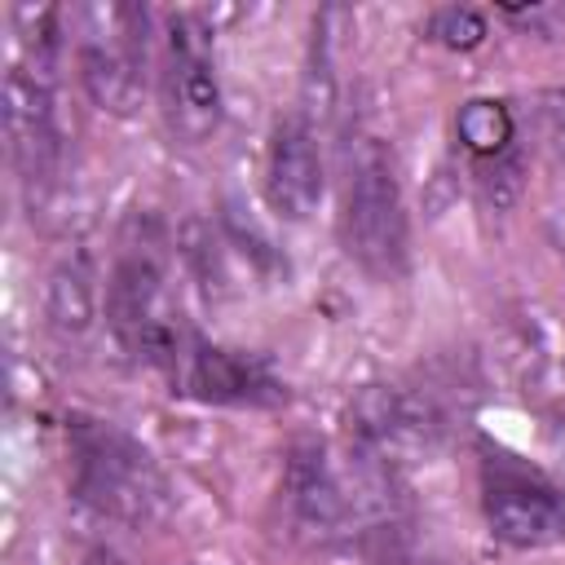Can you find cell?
<instances>
[{"mask_svg":"<svg viewBox=\"0 0 565 565\" xmlns=\"http://www.w3.org/2000/svg\"><path fill=\"white\" fill-rule=\"evenodd\" d=\"M71 450V494L79 508L119 521V525H154L168 503L172 486L154 455L110 419L75 415L66 424Z\"/></svg>","mask_w":565,"mask_h":565,"instance_id":"6da1fadb","label":"cell"},{"mask_svg":"<svg viewBox=\"0 0 565 565\" xmlns=\"http://www.w3.org/2000/svg\"><path fill=\"white\" fill-rule=\"evenodd\" d=\"M106 322L124 353L150 366L185 327V318L168 305V234L154 212H132L119 230L106 282Z\"/></svg>","mask_w":565,"mask_h":565,"instance_id":"7a4b0ae2","label":"cell"},{"mask_svg":"<svg viewBox=\"0 0 565 565\" xmlns=\"http://www.w3.org/2000/svg\"><path fill=\"white\" fill-rule=\"evenodd\" d=\"M344 252L375 278H397L406 269V203L397 168L375 137H358L344 159Z\"/></svg>","mask_w":565,"mask_h":565,"instance_id":"3957f363","label":"cell"},{"mask_svg":"<svg viewBox=\"0 0 565 565\" xmlns=\"http://www.w3.org/2000/svg\"><path fill=\"white\" fill-rule=\"evenodd\" d=\"M75 62L84 93L110 110L128 115L146 88V49H150V13L137 4H84L71 9Z\"/></svg>","mask_w":565,"mask_h":565,"instance_id":"277c9868","label":"cell"},{"mask_svg":"<svg viewBox=\"0 0 565 565\" xmlns=\"http://www.w3.org/2000/svg\"><path fill=\"white\" fill-rule=\"evenodd\" d=\"M154 371L168 375L172 393L212 402V406H278V402H287V384L274 375V366L260 353L212 344L190 322L159 353Z\"/></svg>","mask_w":565,"mask_h":565,"instance_id":"5b68a950","label":"cell"},{"mask_svg":"<svg viewBox=\"0 0 565 565\" xmlns=\"http://www.w3.org/2000/svg\"><path fill=\"white\" fill-rule=\"evenodd\" d=\"M159 93H163V119L185 146H199L221 128V75H216L212 31L194 13L168 18Z\"/></svg>","mask_w":565,"mask_h":565,"instance_id":"8992f818","label":"cell"},{"mask_svg":"<svg viewBox=\"0 0 565 565\" xmlns=\"http://www.w3.org/2000/svg\"><path fill=\"white\" fill-rule=\"evenodd\" d=\"M384 481L388 477L366 463L362 477L349 486V477L335 468V459L322 441H300L287 455L282 503H287V516L300 534L335 539V534H344L349 525H358L366 516V503H371V494L384 490Z\"/></svg>","mask_w":565,"mask_h":565,"instance_id":"52a82bcc","label":"cell"},{"mask_svg":"<svg viewBox=\"0 0 565 565\" xmlns=\"http://www.w3.org/2000/svg\"><path fill=\"white\" fill-rule=\"evenodd\" d=\"M57 75L26 71L9 62L4 75V132H9V159L26 190V203L40 207L57 181H62V128L53 106Z\"/></svg>","mask_w":565,"mask_h":565,"instance_id":"ba28073f","label":"cell"},{"mask_svg":"<svg viewBox=\"0 0 565 565\" xmlns=\"http://www.w3.org/2000/svg\"><path fill=\"white\" fill-rule=\"evenodd\" d=\"M481 503L490 534L512 547L565 543V490L512 455H490L481 463Z\"/></svg>","mask_w":565,"mask_h":565,"instance_id":"9c48e42d","label":"cell"},{"mask_svg":"<svg viewBox=\"0 0 565 565\" xmlns=\"http://www.w3.org/2000/svg\"><path fill=\"white\" fill-rule=\"evenodd\" d=\"M322 150L309 115H282L265 150V199L282 221H305L322 203Z\"/></svg>","mask_w":565,"mask_h":565,"instance_id":"30bf717a","label":"cell"},{"mask_svg":"<svg viewBox=\"0 0 565 565\" xmlns=\"http://www.w3.org/2000/svg\"><path fill=\"white\" fill-rule=\"evenodd\" d=\"M455 137L477 163H503L516 141V119L499 97H472L455 115Z\"/></svg>","mask_w":565,"mask_h":565,"instance_id":"8fae6325","label":"cell"},{"mask_svg":"<svg viewBox=\"0 0 565 565\" xmlns=\"http://www.w3.org/2000/svg\"><path fill=\"white\" fill-rule=\"evenodd\" d=\"M93 309H97V287H93L88 260L84 256L62 260L53 282H49V318H53V327L79 335L93 322Z\"/></svg>","mask_w":565,"mask_h":565,"instance_id":"7c38bea8","label":"cell"},{"mask_svg":"<svg viewBox=\"0 0 565 565\" xmlns=\"http://www.w3.org/2000/svg\"><path fill=\"white\" fill-rule=\"evenodd\" d=\"M428 35L446 49H477L486 40V18L468 4H446L428 18Z\"/></svg>","mask_w":565,"mask_h":565,"instance_id":"4fadbf2b","label":"cell"},{"mask_svg":"<svg viewBox=\"0 0 565 565\" xmlns=\"http://www.w3.org/2000/svg\"><path fill=\"white\" fill-rule=\"evenodd\" d=\"M534 132L556 172H565V88H547L534 102Z\"/></svg>","mask_w":565,"mask_h":565,"instance_id":"5bb4252c","label":"cell"}]
</instances>
